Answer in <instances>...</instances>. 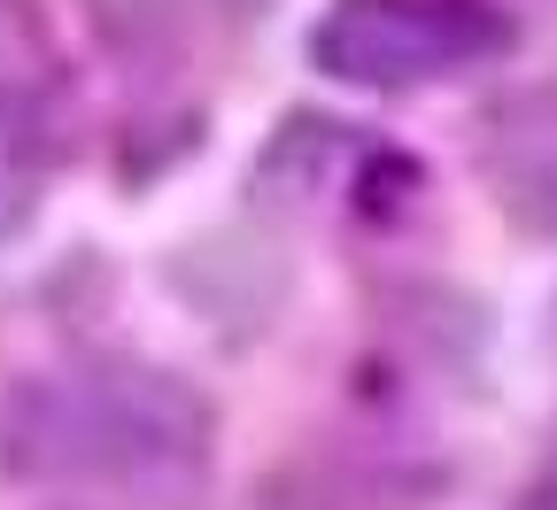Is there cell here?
I'll use <instances>...</instances> for the list:
<instances>
[{"instance_id":"1","label":"cell","mask_w":557,"mask_h":510,"mask_svg":"<svg viewBox=\"0 0 557 510\" xmlns=\"http://www.w3.org/2000/svg\"><path fill=\"white\" fill-rule=\"evenodd\" d=\"M218 410L194 380L148 356H86L39 380L16 410V457L54 480L171 495L209 472Z\"/></svg>"},{"instance_id":"3","label":"cell","mask_w":557,"mask_h":510,"mask_svg":"<svg viewBox=\"0 0 557 510\" xmlns=\"http://www.w3.org/2000/svg\"><path fill=\"white\" fill-rule=\"evenodd\" d=\"M472 171L504 225L557 240V86H527L487 109L472 132Z\"/></svg>"},{"instance_id":"2","label":"cell","mask_w":557,"mask_h":510,"mask_svg":"<svg viewBox=\"0 0 557 510\" xmlns=\"http://www.w3.org/2000/svg\"><path fill=\"white\" fill-rule=\"evenodd\" d=\"M519 47V24L496 0H325L302 54L318 78L357 94H410L465 70H487Z\"/></svg>"},{"instance_id":"4","label":"cell","mask_w":557,"mask_h":510,"mask_svg":"<svg viewBox=\"0 0 557 510\" xmlns=\"http://www.w3.org/2000/svg\"><path fill=\"white\" fill-rule=\"evenodd\" d=\"M148 16H263V0H132Z\"/></svg>"}]
</instances>
